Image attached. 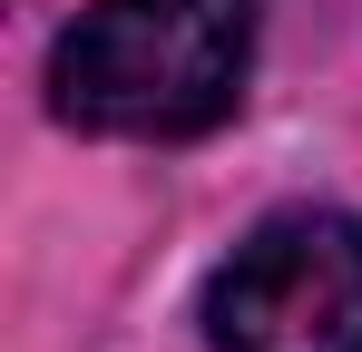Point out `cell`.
I'll use <instances>...</instances> for the list:
<instances>
[{
	"mask_svg": "<svg viewBox=\"0 0 362 352\" xmlns=\"http://www.w3.org/2000/svg\"><path fill=\"white\" fill-rule=\"evenodd\" d=\"M255 78V0H88L49 49V108L98 137H206Z\"/></svg>",
	"mask_w": 362,
	"mask_h": 352,
	"instance_id": "obj_1",
	"label": "cell"
},
{
	"mask_svg": "<svg viewBox=\"0 0 362 352\" xmlns=\"http://www.w3.org/2000/svg\"><path fill=\"white\" fill-rule=\"evenodd\" d=\"M216 352H362V216L284 206L206 274Z\"/></svg>",
	"mask_w": 362,
	"mask_h": 352,
	"instance_id": "obj_2",
	"label": "cell"
}]
</instances>
